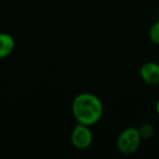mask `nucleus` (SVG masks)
I'll list each match as a JSON object with an SVG mask.
<instances>
[{"label":"nucleus","mask_w":159,"mask_h":159,"mask_svg":"<svg viewBox=\"0 0 159 159\" xmlns=\"http://www.w3.org/2000/svg\"><path fill=\"white\" fill-rule=\"evenodd\" d=\"M141 135L137 129L128 128L121 132V134L118 137L117 146L118 149L123 155L134 154L139 149L141 145Z\"/></svg>","instance_id":"obj_2"},{"label":"nucleus","mask_w":159,"mask_h":159,"mask_svg":"<svg viewBox=\"0 0 159 159\" xmlns=\"http://www.w3.org/2000/svg\"><path fill=\"white\" fill-rule=\"evenodd\" d=\"M141 76L144 82L150 85L159 84V64L156 62H146L141 68Z\"/></svg>","instance_id":"obj_4"},{"label":"nucleus","mask_w":159,"mask_h":159,"mask_svg":"<svg viewBox=\"0 0 159 159\" xmlns=\"http://www.w3.org/2000/svg\"><path fill=\"white\" fill-rule=\"evenodd\" d=\"M72 111L79 123L92 126L100 120L104 113V107L97 96L83 93L74 98L72 102Z\"/></svg>","instance_id":"obj_1"},{"label":"nucleus","mask_w":159,"mask_h":159,"mask_svg":"<svg viewBox=\"0 0 159 159\" xmlns=\"http://www.w3.org/2000/svg\"><path fill=\"white\" fill-rule=\"evenodd\" d=\"M14 46H16V43L10 34L0 33V59L11 55Z\"/></svg>","instance_id":"obj_5"},{"label":"nucleus","mask_w":159,"mask_h":159,"mask_svg":"<svg viewBox=\"0 0 159 159\" xmlns=\"http://www.w3.org/2000/svg\"><path fill=\"white\" fill-rule=\"evenodd\" d=\"M71 142L77 149L89 148L93 142V134L89 130V126L81 123L77 124L71 133Z\"/></svg>","instance_id":"obj_3"},{"label":"nucleus","mask_w":159,"mask_h":159,"mask_svg":"<svg viewBox=\"0 0 159 159\" xmlns=\"http://www.w3.org/2000/svg\"><path fill=\"white\" fill-rule=\"evenodd\" d=\"M139 132V135L141 137H144V139H148V137H152L155 133V128L152 124L150 123H144L141 125V128L137 129Z\"/></svg>","instance_id":"obj_6"},{"label":"nucleus","mask_w":159,"mask_h":159,"mask_svg":"<svg viewBox=\"0 0 159 159\" xmlns=\"http://www.w3.org/2000/svg\"><path fill=\"white\" fill-rule=\"evenodd\" d=\"M156 112H157V115L159 116V99L157 100V102H156Z\"/></svg>","instance_id":"obj_8"},{"label":"nucleus","mask_w":159,"mask_h":159,"mask_svg":"<svg viewBox=\"0 0 159 159\" xmlns=\"http://www.w3.org/2000/svg\"><path fill=\"white\" fill-rule=\"evenodd\" d=\"M149 37L154 44L159 45V21H157L156 23H154V25L152 26L149 31Z\"/></svg>","instance_id":"obj_7"}]
</instances>
